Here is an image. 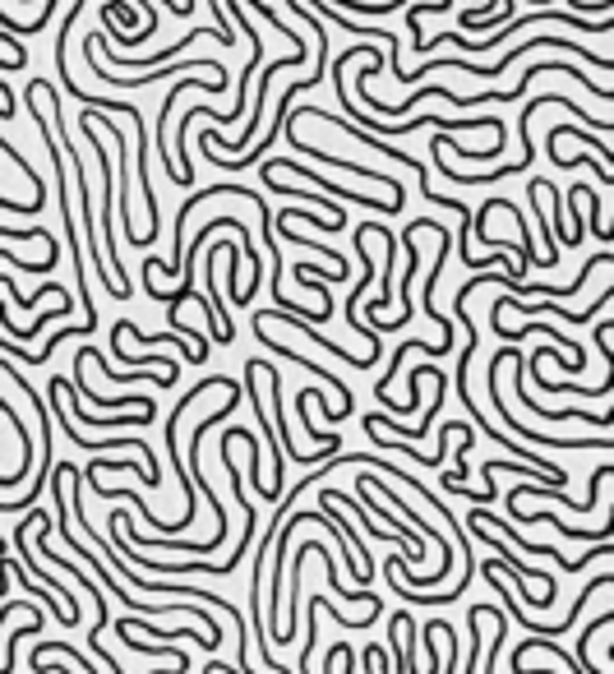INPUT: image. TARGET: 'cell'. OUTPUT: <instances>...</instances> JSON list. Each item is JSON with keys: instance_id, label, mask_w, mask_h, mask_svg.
I'll return each instance as SVG.
<instances>
[{"instance_id": "cell-1", "label": "cell", "mask_w": 614, "mask_h": 674, "mask_svg": "<svg viewBox=\"0 0 614 674\" xmlns=\"http://www.w3.org/2000/svg\"><path fill=\"white\" fill-rule=\"evenodd\" d=\"M33 527H37V550L47 554V559H51V564H56V568H65V573H70V578L79 582V587H84L88 596H93V601H97V624L88 628V633H102V624H107V610H102V587H97L93 578H84V568H79V564H70V559H61V550H56V545H51V536H47V531H51V518H47V513H37V522H33Z\"/></svg>"}, {"instance_id": "cell-2", "label": "cell", "mask_w": 614, "mask_h": 674, "mask_svg": "<svg viewBox=\"0 0 614 674\" xmlns=\"http://www.w3.org/2000/svg\"><path fill=\"white\" fill-rule=\"evenodd\" d=\"M388 642H398V670L402 674H416L421 665H416V624H411V614L398 610L393 614V624H388Z\"/></svg>"}, {"instance_id": "cell-3", "label": "cell", "mask_w": 614, "mask_h": 674, "mask_svg": "<svg viewBox=\"0 0 614 674\" xmlns=\"http://www.w3.org/2000/svg\"><path fill=\"white\" fill-rule=\"evenodd\" d=\"M610 624H614V610H605V614H596V619H591V624L582 628V638H578V670H582V674H605L601 665H591V656H587V642L596 638L601 628H610Z\"/></svg>"}, {"instance_id": "cell-4", "label": "cell", "mask_w": 614, "mask_h": 674, "mask_svg": "<svg viewBox=\"0 0 614 674\" xmlns=\"http://www.w3.org/2000/svg\"><path fill=\"white\" fill-rule=\"evenodd\" d=\"M425 633H430V638H439V642H444V647H448V661H439V670H448V674H453V670H458V633H453V624H444V619H430V624H425Z\"/></svg>"}, {"instance_id": "cell-5", "label": "cell", "mask_w": 614, "mask_h": 674, "mask_svg": "<svg viewBox=\"0 0 614 674\" xmlns=\"http://www.w3.org/2000/svg\"><path fill=\"white\" fill-rule=\"evenodd\" d=\"M305 628H310V633H305L301 670H310V665H314V647H319V596H314V601H310V619H305Z\"/></svg>"}, {"instance_id": "cell-6", "label": "cell", "mask_w": 614, "mask_h": 674, "mask_svg": "<svg viewBox=\"0 0 614 674\" xmlns=\"http://www.w3.org/2000/svg\"><path fill=\"white\" fill-rule=\"evenodd\" d=\"M324 670H356V656H351L347 642H338V647L324 656Z\"/></svg>"}, {"instance_id": "cell-7", "label": "cell", "mask_w": 614, "mask_h": 674, "mask_svg": "<svg viewBox=\"0 0 614 674\" xmlns=\"http://www.w3.org/2000/svg\"><path fill=\"white\" fill-rule=\"evenodd\" d=\"M361 665H365V670H374V674H384V670H393V656H388L384 647H365Z\"/></svg>"}, {"instance_id": "cell-8", "label": "cell", "mask_w": 614, "mask_h": 674, "mask_svg": "<svg viewBox=\"0 0 614 674\" xmlns=\"http://www.w3.org/2000/svg\"><path fill=\"white\" fill-rule=\"evenodd\" d=\"M56 314H61V319H65V314H70V310H42V314H37V319H33V324H28V328H24V337H33V333H37V328H47V324H51V319H56Z\"/></svg>"}, {"instance_id": "cell-9", "label": "cell", "mask_w": 614, "mask_h": 674, "mask_svg": "<svg viewBox=\"0 0 614 674\" xmlns=\"http://www.w3.org/2000/svg\"><path fill=\"white\" fill-rule=\"evenodd\" d=\"M181 5H185V10H190V14H194V0H181Z\"/></svg>"}]
</instances>
